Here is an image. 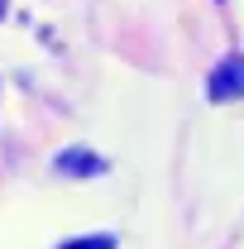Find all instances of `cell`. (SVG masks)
<instances>
[{"mask_svg":"<svg viewBox=\"0 0 244 249\" xmlns=\"http://www.w3.org/2000/svg\"><path fill=\"white\" fill-rule=\"evenodd\" d=\"M211 101H235V96H244V58H225L220 67L211 72Z\"/></svg>","mask_w":244,"mask_h":249,"instance_id":"obj_1","label":"cell"},{"mask_svg":"<svg viewBox=\"0 0 244 249\" xmlns=\"http://www.w3.org/2000/svg\"><path fill=\"white\" fill-rule=\"evenodd\" d=\"M53 168H58L62 178H96V173L105 168V158L87 154V149H67V154H58V158H53Z\"/></svg>","mask_w":244,"mask_h":249,"instance_id":"obj_2","label":"cell"},{"mask_svg":"<svg viewBox=\"0 0 244 249\" xmlns=\"http://www.w3.org/2000/svg\"><path fill=\"white\" fill-rule=\"evenodd\" d=\"M62 249H115V240L110 235H91V240H67Z\"/></svg>","mask_w":244,"mask_h":249,"instance_id":"obj_3","label":"cell"}]
</instances>
